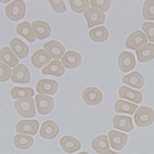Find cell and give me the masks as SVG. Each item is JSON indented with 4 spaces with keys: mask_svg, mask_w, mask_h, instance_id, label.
<instances>
[{
    "mask_svg": "<svg viewBox=\"0 0 154 154\" xmlns=\"http://www.w3.org/2000/svg\"><path fill=\"white\" fill-rule=\"evenodd\" d=\"M39 128V123L37 120H22L15 126V131L21 134L35 135Z\"/></svg>",
    "mask_w": 154,
    "mask_h": 154,
    "instance_id": "52a82bcc",
    "label": "cell"
},
{
    "mask_svg": "<svg viewBox=\"0 0 154 154\" xmlns=\"http://www.w3.org/2000/svg\"><path fill=\"white\" fill-rule=\"evenodd\" d=\"M89 36L95 42H104L109 37V32L104 26H99L89 30Z\"/></svg>",
    "mask_w": 154,
    "mask_h": 154,
    "instance_id": "4316f807",
    "label": "cell"
},
{
    "mask_svg": "<svg viewBox=\"0 0 154 154\" xmlns=\"http://www.w3.org/2000/svg\"><path fill=\"white\" fill-rule=\"evenodd\" d=\"M137 108V105L121 100H117L114 106L115 111L117 112L127 113L130 114H133Z\"/></svg>",
    "mask_w": 154,
    "mask_h": 154,
    "instance_id": "4dcf8cb0",
    "label": "cell"
},
{
    "mask_svg": "<svg viewBox=\"0 0 154 154\" xmlns=\"http://www.w3.org/2000/svg\"><path fill=\"white\" fill-rule=\"evenodd\" d=\"M90 4L92 8H95L101 11H107L111 7V1H96V0H91Z\"/></svg>",
    "mask_w": 154,
    "mask_h": 154,
    "instance_id": "e575fe53",
    "label": "cell"
},
{
    "mask_svg": "<svg viewBox=\"0 0 154 154\" xmlns=\"http://www.w3.org/2000/svg\"><path fill=\"white\" fill-rule=\"evenodd\" d=\"M65 72L64 66L61 65L60 61L54 60L51 62L44 67L41 72L43 74H51L56 76H61Z\"/></svg>",
    "mask_w": 154,
    "mask_h": 154,
    "instance_id": "d4e9b609",
    "label": "cell"
},
{
    "mask_svg": "<svg viewBox=\"0 0 154 154\" xmlns=\"http://www.w3.org/2000/svg\"><path fill=\"white\" fill-rule=\"evenodd\" d=\"M69 4L72 9L77 13H81L88 8L89 2L88 0H82V1H69Z\"/></svg>",
    "mask_w": 154,
    "mask_h": 154,
    "instance_id": "d6a6232c",
    "label": "cell"
},
{
    "mask_svg": "<svg viewBox=\"0 0 154 154\" xmlns=\"http://www.w3.org/2000/svg\"><path fill=\"white\" fill-rule=\"evenodd\" d=\"M137 60L141 62H146L154 58V44L149 43L136 51Z\"/></svg>",
    "mask_w": 154,
    "mask_h": 154,
    "instance_id": "603a6c76",
    "label": "cell"
},
{
    "mask_svg": "<svg viewBox=\"0 0 154 154\" xmlns=\"http://www.w3.org/2000/svg\"><path fill=\"white\" fill-rule=\"evenodd\" d=\"M9 46L15 54L21 59L26 57L28 54V46L19 38H12L9 42Z\"/></svg>",
    "mask_w": 154,
    "mask_h": 154,
    "instance_id": "ffe728a7",
    "label": "cell"
},
{
    "mask_svg": "<svg viewBox=\"0 0 154 154\" xmlns=\"http://www.w3.org/2000/svg\"><path fill=\"white\" fill-rule=\"evenodd\" d=\"M108 135H109L111 146L112 149L121 150L125 147L128 140L127 134L115 130H111L108 133Z\"/></svg>",
    "mask_w": 154,
    "mask_h": 154,
    "instance_id": "e0dca14e",
    "label": "cell"
},
{
    "mask_svg": "<svg viewBox=\"0 0 154 154\" xmlns=\"http://www.w3.org/2000/svg\"><path fill=\"white\" fill-rule=\"evenodd\" d=\"M59 145L63 151L68 153H73L81 148L80 142L75 137L69 135L64 136L60 138Z\"/></svg>",
    "mask_w": 154,
    "mask_h": 154,
    "instance_id": "9a60e30c",
    "label": "cell"
},
{
    "mask_svg": "<svg viewBox=\"0 0 154 154\" xmlns=\"http://www.w3.org/2000/svg\"><path fill=\"white\" fill-rule=\"evenodd\" d=\"M143 15L147 20H154V1H146L143 6Z\"/></svg>",
    "mask_w": 154,
    "mask_h": 154,
    "instance_id": "1f68e13d",
    "label": "cell"
},
{
    "mask_svg": "<svg viewBox=\"0 0 154 154\" xmlns=\"http://www.w3.org/2000/svg\"><path fill=\"white\" fill-rule=\"evenodd\" d=\"M16 32L24 37L30 42H33L35 40V37L32 32L31 25L27 21H24L17 26Z\"/></svg>",
    "mask_w": 154,
    "mask_h": 154,
    "instance_id": "f1b7e54d",
    "label": "cell"
},
{
    "mask_svg": "<svg viewBox=\"0 0 154 154\" xmlns=\"http://www.w3.org/2000/svg\"><path fill=\"white\" fill-rule=\"evenodd\" d=\"M26 6L23 1H13L5 7L7 17L12 20L18 21L22 19L25 14Z\"/></svg>",
    "mask_w": 154,
    "mask_h": 154,
    "instance_id": "7a4b0ae2",
    "label": "cell"
},
{
    "mask_svg": "<svg viewBox=\"0 0 154 154\" xmlns=\"http://www.w3.org/2000/svg\"><path fill=\"white\" fill-rule=\"evenodd\" d=\"M118 95L121 98L128 100L137 104L140 103L143 100V95L140 91L133 90L125 85L120 88Z\"/></svg>",
    "mask_w": 154,
    "mask_h": 154,
    "instance_id": "ac0fdd59",
    "label": "cell"
},
{
    "mask_svg": "<svg viewBox=\"0 0 154 154\" xmlns=\"http://www.w3.org/2000/svg\"><path fill=\"white\" fill-rule=\"evenodd\" d=\"M59 133L57 124L53 120H48L44 122L40 130V135L41 137L46 140H53Z\"/></svg>",
    "mask_w": 154,
    "mask_h": 154,
    "instance_id": "7c38bea8",
    "label": "cell"
},
{
    "mask_svg": "<svg viewBox=\"0 0 154 154\" xmlns=\"http://www.w3.org/2000/svg\"><path fill=\"white\" fill-rule=\"evenodd\" d=\"M100 154H118V153H116V152H114L112 150H107L105 152H102V153H101Z\"/></svg>",
    "mask_w": 154,
    "mask_h": 154,
    "instance_id": "74e56055",
    "label": "cell"
},
{
    "mask_svg": "<svg viewBox=\"0 0 154 154\" xmlns=\"http://www.w3.org/2000/svg\"><path fill=\"white\" fill-rule=\"evenodd\" d=\"M91 146L97 153L99 154L109 150V144L105 135H100L92 140Z\"/></svg>",
    "mask_w": 154,
    "mask_h": 154,
    "instance_id": "83f0119b",
    "label": "cell"
},
{
    "mask_svg": "<svg viewBox=\"0 0 154 154\" xmlns=\"http://www.w3.org/2000/svg\"><path fill=\"white\" fill-rule=\"evenodd\" d=\"M11 81L18 84L28 83L30 81V74L26 66L19 64L14 67L11 73Z\"/></svg>",
    "mask_w": 154,
    "mask_h": 154,
    "instance_id": "9c48e42d",
    "label": "cell"
},
{
    "mask_svg": "<svg viewBox=\"0 0 154 154\" xmlns=\"http://www.w3.org/2000/svg\"><path fill=\"white\" fill-rule=\"evenodd\" d=\"M114 127L126 132H130L133 130L134 127L132 122V119L127 116H115L113 119Z\"/></svg>",
    "mask_w": 154,
    "mask_h": 154,
    "instance_id": "d6986e66",
    "label": "cell"
},
{
    "mask_svg": "<svg viewBox=\"0 0 154 154\" xmlns=\"http://www.w3.org/2000/svg\"><path fill=\"white\" fill-rule=\"evenodd\" d=\"M122 81L123 83L136 88H141L144 85L143 76L137 71H133L129 74L124 75Z\"/></svg>",
    "mask_w": 154,
    "mask_h": 154,
    "instance_id": "7402d4cb",
    "label": "cell"
},
{
    "mask_svg": "<svg viewBox=\"0 0 154 154\" xmlns=\"http://www.w3.org/2000/svg\"><path fill=\"white\" fill-rule=\"evenodd\" d=\"M77 154H89L87 152H80V153H77Z\"/></svg>",
    "mask_w": 154,
    "mask_h": 154,
    "instance_id": "f35d334b",
    "label": "cell"
},
{
    "mask_svg": "<svg viewBox=\"0 0 154 154\" xmlns=\"http://www.w3.org/2000/svg\"><path fill=\"white\" fill-rule=\"evenodd\" d=\"M15 111L25 118H32L36 115L34 100L31 97L21 98L15 100L14 103Z\"/></svg>",
    "mask_w": 154,
    "mask_h": 154,
    "instance_id": "6da1fadb",
    "label": "cell"
},
{
    "mask_svg": "<svg viewBox=\"0 0 154 154\" xmlns=\"http://www.w3.org/2000/svg\"><path fill=\"white\" fill-rule=\"evenodd\" d=\"M53 9L58 13H63L66 11V6L64 1H49Z\"/></svg>",
    "mask_w": 154,
    "mask_h": 154,
    "instance_id": "8d00e7d4",
    "label": "cell"
},
{
    "mask_svg": "<svg viewBox=\"0 0 154 154\" xmlns=\"http://www.w3.org/2000/svg\"><path fill=\"white\" fill-rule=\"evenodd\" d=\"M147 42V39L141 30H136L127 38L126 46L131 49L137 50L141 48Z\"/></svg>",
    "mask_w": 154,
    "mask_h": 154,
    "instance_id": "5b68a950",
    "label": "cell"
},
{
    "mask_svg": "<svg viewBox=\"0 0 154 154\" xmlns=\"http://www.w3.org/2000/svg\"><path fill=\"white\" fill-rule=\"evenodd\" d=\"M134 122L137 126L144 127L151 125L154 121V111L147 106H141L134 114Z\"/></svg>",
    "mask_w": 154,
    "mask_h": 154,
    "instance_id": "3957f363",
    "label": "cell"
},
{
    "mask_svg": "<svg viewBox=\"0 0 154 154\" xmlns=\"http://www.w3.org/2000/svg\"><path fill=\"white\" fill-rule=\"evenodd\" d=\"M58 88L57 81L49 79H40L37 84L36 91L40 94H56Z\"/></svg>",
    "mask_w": 154,
    "mask_h": 154,
    "instance_id": "5bb4252c",
    "label": "cell"
},
{
    "mask_svg": "<svg viewBox=\"0 0 154 154\" xmlns=\"http://www.w3.org/2000/svg\"><path fill=\"white\" fill-rule=\"evenodd\" d=\"M83 15L87 21L88 28L102 24L104 23L105 19V15L104 12L92 7L86 9L83 13Z\"/></svg>",
    "mask_w": 154,
    "mask_h": 154,
    "instance_id": "277c9868",
    "label": "cell"
},
{
    "mask_svg": "<svg viewBox=\"0 0 154 154\" xmlns=\"http://www.w3.org/2000/svg\"><path fill=\"white\" fill-rule=\"evenodd\" d=\"M11 69L6 65L0 61V82H5L10 79Z\"/></svg>",
    "mask_w": 154,
    "mask_h": 154,
    "instance_id": "836d02e7",
    "label": "cell"
},
{
    "mask_svg": "<svg viewBox=\"0 0 154 154\" xmlns=\"http://www.w3.org/2000/svg\"><path fill=\"white\" fill-rule=\"evenodd\" d=\"M13 143L15 147L19 149L26 150L32 146L34 139L32 137L26 134H18L13 138Z\"/></svg>",
    "mask_w": 154,
    "mask_h": 154,
    "instance_id": "484cf974",
    "label": "cell"
},
{
    "mask_svg": "<svg viewBox=\"0 0 154 154\" xmlns=\"http://www.w3.org/2000/svg\"><path fill=\"white\" fill-rule=\"evenodd\" d=\"M142 29L144 31L148 39L151 42H154V23L144 22L142 26Z\"/></svg>",
    "mask_w": 154,
    "mask_h": 154,
    "instance_id": "d590c367",
    "label": "cell"
},
{
    "mask_svg": "<svg viewBox=\"0 0 154 154\" xmlns=\"http://www.w3.org/2000/svg\"><path fill=\"white\" fill-rule=\"evenodd\" d=\"M32 32L38 39L43 40L51 35V29L50 25L41 20H35L31 25Z\"/></svg>",
    "mask_w": 154,
    "mask_h": 154,
    "instance_id": "30bf717a",
    "label": "cell"
},
{
    "mask_svg": "<svg viewBox=\"0 0 154 154\" xmlns=\"http://www.w3.org/2000/svg\"><path fill=\"white\" fill-rule=\"evenodd\" d=\"M51 60V57L48 53L41 49L35 51L31 57V62L37 68H40L43 66L48 64Z\"/></svg>",
    "mask_w": 154,
    "mask_h": 154,
    "instance_id": "44dd1931",
    "label": "cell"
},
{
    "mask_svg": "<svg viewBox=\"0 0 154 154\" xmlns=\"http://www.w3.org/2000/svg\"><path fill=\"white\" fill-rule=\"evenodd\" d=\"M118 65L123 72H126L132 70L136 65L134 55L128 51L121 52L118 57Z\"/></svg>",
    "mask_w": 154,
    "mask_h": 154,
    "instance_id": "4fadbf2b",
    "label": "cell"
},
{
    "mask_svg": "<svg viewBox=\"0 0 154 154\" xmlns=\"http://www.w3.org/2000/svg\"><path fill=\"white\" fill-rule=\"evenodd\" d=\"M82 56L77 52L68 51L61 58V63L66 68L73 69L78 67L82 63Z\"/></svg>",
    "mask_w": 154,
    "mask_h": 154,
    "instance_id": "2e32d148",
    "label": "cell"
},
{
    "mask_svg": "<svg viewBox=\"0 0 154 154\" xmlns=\"http://www.w3.org/2000/svg\"><path fill=\"white\" fill-rule=\"evenodd\" d=\"M83 101L90 106L99 104L102 100V94L99 89L94 87L86 88L82 93Z\"/></svg>",
    "mask_w": 154,
    "mask_h": 154,
    "instance_id": "ba28073f",
    "label": "cell"
},
{
    "mask_svg": "<svg viewBox=\"0 0 154 154\" xmlns=\"http://www.w3.org/2000/svg\"><path fill=\"white\" fill-rule=\"evenodd\" d=\"M34 90L30 87H12L10 91V94L14 99H21L27 97L32 98L34 95Z\"/></svg>",
    "mask_w": 154,
    "mask_h": 154,
    "instance_id": "f546056e",
    "label": "cell"
},
{
    "mask_svg": "<svg viewBox=\"0 0 154 154\" xmlns=\"http://www.w3.org/2000/svg\"><path fill=\"white\" fill-rule=\"evenodd\" d=\"M0 60L3 61L10 67H15L19 63V60L12 51L8 46L0 49Z\"/></svg>",
    "mask_w": 154,
    "mask_h": 154,
    "instance_id": "cb8c5ba5",
    "label": "cell"
},
{
    "mask_svg": "<svg viewBox=\"0 0 154 154\" xmlns=\"http://www.w3.org/2000/svg\"><path fill=\"white\" fill-rule=\"evenodd\" d=\"M37 109L41 115L48 114L51 112L54 107V99L46 95L37 94L35 97Z\"/></svg>",
    "mask_w": 154,
    "mask_h": 154,
    "instance_id": "8992f818",
    "label": "cell"
},
{
    "mask_svg": "<svg viewBox=\"0 0 154 154\" xmlns=\"http://www.w3.org/2000/svg\"><path fill=\"white\" fill-rule=\"evenodd\" d=\"M43 48L51 58L56 60L60 58L66 51L64 45L55 40H51L44 43Z\"/></svg>",
    "mask_w": 154,
    "mask_h": 154,
    "instance_id": "8fae6325",
    "label": "cell"
}]
</instances>
